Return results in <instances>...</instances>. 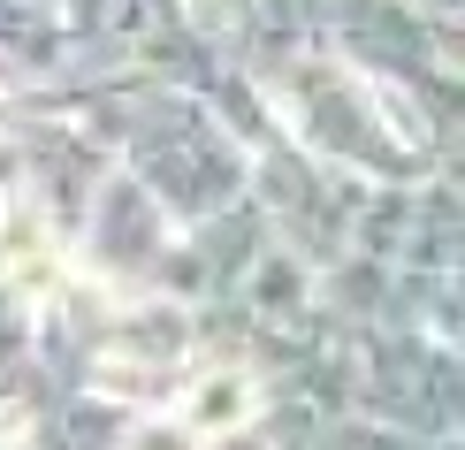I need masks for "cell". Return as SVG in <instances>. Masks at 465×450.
Instances as JSON below:
<instances>
[{"label": "cell", "mask_w": 465, "mask_h": 450, "mask_svg": "<svg viewBox=\"0 0 465 450\" xmlns=\"http://www.w3.org/2000/svg\"><path fill=\"white\" fill-rule=\"evenodd\" d=\"M138 450H199V443H183V435H161V443H153V435H145Z\"/></svg>", "instance_id": "1"}]
</instances>
